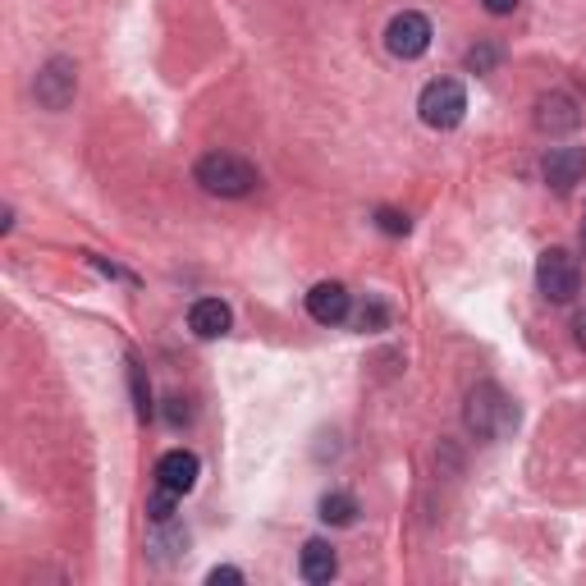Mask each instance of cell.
<instances>
[{"label":"cell","instance_id":"obj_1","mask_svg":"<svg viewBox=\"0 0 586 586\" xmlns=\"http://www.w3.org/2000/svg\"><path fill=\"white\" fill-rule=\"evenodd\" d=\"M463 422L477 440H504V435L518 426V408H513V399L495 385V380H481L477 390L467 394Z\"/></svg>","mask_w":586,"mask_h":586},{"label":"cell","instance_id":"obj_2","mask_svg":"<svg viewBox=\"0 0 586 586\" xmlns=\"http://www.w3.org/2000/svg\"><path fill=\"white\" fill-rule=\"evenodd\" d=\"M197 184L207 188L211 197H248L252 188L261 184V174L252 161H243V156L234 152H207L202 161H197Z\"/></svg>","mask_w":586,"mask_h":586},{"label":"cell","instance_id":"obj_3","mask_svg":"<svg viewBox=\"0 0 586 586\" xmlns=\"http://www.w3.org/2000/svg\"><path fill=\"white\" fill-rule=\"evenodd\" d=\"M417 110H422V124L431 129H458L467 115V92L458 78H431L417 97Z\"/></svg>","mask_w":586,"mask_h":586},{"label":"cell","instance_id":"obj_4","mask_svg":"<svg viewBox=\"0 0 586 586\" xmlns=\"http://www.w3.org/2000/svg\"><path fill=\"white\" fill-rule=\"evenodd\" d=\"M536 289H541L550 303H573L577 289H582V266H577L573 252L545 248L541 261H536Z\"/></svg>","mask_w":586,"mask_h":586},{"label":"cell","instance_id":"obj_5","mask_svg":"<svg viewBox=\"0 0 586 586\" xmlns=\"http://www.w3.org/2000/svg\"><path fill=\"white\" fill-rule=\"evenodd\" d=\"M33 92H37V106H46V110L74 106V92H78V69H74V60H65V55L46 60L42 74H37V83H33Z\"/></svg>","mask_w":586,"mask_h":586},{"label":"cell","instance_id":"obj_6","mask_svg":"<svg viewBox=\"0 0 586 586\" xmlns=\"http://www.w3.org/2000/svg\"><path fill=\"white\" fill-rule=\"evenodd\" d=\"M385 46H390V55H399V60H417V55L431 51V19L417 10H403L390 19V28H385Z\"/></svg>","mask_w":586,"mask_h":586},{"label":"cell","instance_id":"obj_7","mask_svg":"<svg viewBox=\"0 0 586 586\" xmlns=\"http://www.w3.org/2000/svg\"><path fill=\"white\" fill-rule=\"evenodd\" d=\"M307 312H312L316 326H339V321H348V312H353V298H348V289L339 280H321L307 293Z\"/></svg>","mask_w":586,"mask_h":586},{"label":"cell","instance_id":"obj_8","mask_svg":"<svg viewBox=\"0 0 586 586\" xmlns=\"http://www.w3.org/2000/svg\"><path fill=\"white\" fill-rule=\"evenodd\" d=\"M197 472H202V463H197L193 449H170V454L156 458V486L174 490V495H188L197 486Z\"/></svg>","mask_w":586,"mask_h":586},{"label":"cell","instance_id":"obj_9","mask_svg":"<svg viewBox=\"0 0 586 586\" xmlns=\"http://www.w3.org/2000/svg\"><path fill=\"white\" fill-rule=\"evenodd\" d=\"M541 174H545V184H550L554 193H568L573 184L586 179V147H554V152L545 156Z\"/></svg>","mask_w":586,"mask_h":586},{"label":"cell","instance_id":"obj_10","mask_svg":"<svg viewBox=\"0 0 586 586\" xmlns=\"http://www.w3.org/2000/svg\"><path fill=\"white\" fill-rule=\"evenodd\" d=\"M229 326H234V312H229V303H220V298H197V303L188 307V330H193L197 339H220V335H229Z\"/></svg>","mask_w":586,"mask_h":586},{"label":"cell","instance_id":"obj_11","mask_svg":"<svg viewBox=\"0 0 586 586\" xmlns=\"http://www.w3.org/2000/svg\"><path fill=\"white\" fill-rule=\"evenodd\" d=\"M298 573L307 577V582H330V577L339 573V559H335V545H326V541H307L303 545V554H298Z\"/></svg>","mask_w":586,"mask_h":586},{"label":"cell","instance_id":"obj_12","mask_svg":"<svg viewBox=\"0 0 586 586\" xmlns=\"http://www.w3.org/2000/svg\"><path fill=\"white\" fill-rule=\"evenodd\" d=\"M577 120H582V110H577V101L568 97V92L545 97L541 101V115H536V124H541L545 133H568V129H577Z\"/></svg>","mask_w":586,"mask_h":586},{"label":"cell","instance_id":"obj_13","mask_svg":"<svg viewBox=\"0 0 586 586\" xmlns=\"http://www.w3.org/2000/svg\"><path fill=\"white\" fill-rule=\"evenodd\" d=\"M353 518H358V500H353V495H344V490L321 495V522H330V527H348Z\"/></svg>","mask_w":586,"mask_h":586},{"label":"cell","instance_id":"obj_14","mask_svg":"<svg viewBox=\"0 0 586 586\" xmlns=\"http://www.w3.org/2000/svg\"><path fill=\"white\" fill-rule=\"evenodd\" d=\"M129 385H133V408H138V417L147 422L152 417V390H147V376H142V367L129 358Z\"/></svg>","mask_w":586,"mask_h":586},{"label":"cell","instance_id":"obj_15","mask_svg":"<svg viewBox=\"0 0 586 586\" xmlns=\"http://www.w3.org/2000/svg\"><path fill=\"white\" fill-rule=\"evenodd\" d=\"M174 500H179V495L161 486V490L152 495V504H147V518H152L156 527H170V522H174Z\"/></svg>","mask_w":586,"mask_h":586},{"label":"cell","instance_id":"obj_16","mask_svg":"<svg viewBox=\"0 0 586 586\" xmlns=\"http://www.w3.org/2000/svg\"><path fill=\"white\" fill-rule=\"evenodd\" d=\"M495 60H500V51H495V46H472V51H467V69H472V74H490V65H495Z\"/></svg>","mask_w":586,"mask_h":586},{"label":"cell","instance_id":"obj_17","mask_svg":"<svg viewBox=\"0 0 586 586\" xmlns=\"http://www.w3.org/2000/svg\"><path fill=\"white\" fill-rule=\"evenodd\" d=\"M161 417L170 426H188V422H193V408H188V399H179V394H174V399H165Z\"/></svg>","mask_w":586,"mask_h":586},{"label":"cell","instance_id":"obj_18","mask_svg":"<svg viewBox=\"0 0 586 586\" xmlns=\"http://www.w3.org/2000/svg\"><path fill=\"white\" fill-rule=\"evenodd\" d=\"M376 225L385 229V234H394V239H403V234H408V216H399L394 207H380L376 211Z\"/></svg>","mask_w":586,"mask_h":586},{"label":"cell","instance_id":"obj_19","mask_svg":"<svg viewBox=\"0 0 586 586\" xmlns=\"http://www.w3.org/2000/svg\"><path fill=\"white\" fill-rule=\"evenodd\" d=\"M385 316H390V312H385V303H367V307H362V316H358V326L362 330H380V326H385Z\"/></svg>","mask_w":586,"mask_h":586},{"label":"cell","instance_id":"obj_20","mask_svg":"<svg viewBox=\"0 0 586 586\" xmlns=\"http://www.w3.org/2000/svg\"><path fill=\"white\" fill-rule=\"evenodd\" d=\"M207 582L211 586H220V582H243V573H239V568H211V573H207Z\"/></svg>","mask_w":586,"mask_h":586},{"label":"cell","instance_id":"obj_21","mask_svg":"<svg viewBox=\"0 0 586 586\" xmlns=\"http://www.w3.org/2000/svg\"><path fill=\"white\" fill-rule=\"evenodd\" d=\"M481 5H486L490 14H513L518 10V0H481Z\"/></svg>","mask_w":586,"mask_h":586},{"label":"cell","instance_id":"obj_22","mask_svg":"<svg viewBox=\"0 0 586 586\" xmlns=\"http://www.w3.org/2000/svg\"><path fill=\"white\" fill-rule=\"evenodd\" d=\"M577 344L586 348V307H582V312H577Z\"/></svg>","mask_w":586,"mask_h":586},{"label":"cell","instance_id":"obj_23","mask_svg":"<svg viewBox=\"0 0 586 586\" xmlns=\"http://www.w3.org/2000/svg\"><path fill=\"white\" fill-rule=\"evenodd\" d=\"M582 243H586V216H582Z\"/></svg>","mask_w":586,"mask_h":586}]
</instances>
